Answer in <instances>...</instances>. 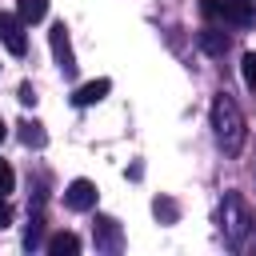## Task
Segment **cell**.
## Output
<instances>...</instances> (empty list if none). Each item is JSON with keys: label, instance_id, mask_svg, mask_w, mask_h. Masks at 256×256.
<instances>
[{"label": "cell", "instance_id": "1", "mask_svg": "<svg viewBox=\"0 0 256 256\" xmlns=\"http://www.w3.org/2000/svg\"><path fill=\"white\" fill-rule=\"evenodd\" d=\"M212 128H216V140H220V148H224L228 156H236V152L244 148V136H248L244 112L236 108V100H232L228 92H220V96L212 100Z\"/></svg>", "mask_w": 256, "mask_h": 256}, {"label": "cell", "instance_id": "2", "mask_svg": "<svg viewBox=\"0 0 256 256\" xmlns=\"http://www.w3.org/2000/svg\"><path fill=\"white\" fill-rule=\"evenodd\" d=\"M220 232H224V240L236 252H244L248 248V236H256V212L240 200V192H228L224 196V204H220Z\"/></svg>", "mask_w": 256, "mask_h": 256}, {"label": "cell", "instance_id": "3", "mask_svg": "<svg viewBox=\"0 0 256 256\" xmlns=\"http://www.w3.org/2000/svg\"><path fill=\"white\" fill-rule=\"evenodd\" d=\"M0 40L12 56H24L28 52V36H24V20L12 16V12H0Z\"/></svg>", "mask_w": 256, "mask_h": 256}, {"label": "cell", "instance_id": "4", "mask_svg": "<svg viewBox=\"0 0 256 256\" xmlns=\"http://www.w3.org/2000/svg\"><path fill=\"white\" fill-rule=\"evenodd\" d=\"M48 44H52V56H56L60 72H64V76H72V72H76V56H72V44H68V28H64V24H52Z\"/></svg>", "mask_w": 256, "mask_h": 256}, {"label": "cell", "instance_id": "5", "mask_svg": "<svg viewBox=\"0 0 256 256\" xmlns=\"http://www.w3.org/2000/svg\"><path fill=\"white\" fill-rule=\"evenodd\" d=\"M64 204L72 208V212H88V208H96V184L92 180H72L68 188H64Z\"/></svg>", "mask_w": 256, "mask_h": 256}, {"label": "cell", "instance_id": "6", "mask_svg": "<svg viewBox=\"0 0 256 256\" xmlns=\"http://www.w3.org/2000/svg\"><path fill=\"white\" fill-rule=\"evenodd\" d=\"M92 236H96V248H100V252H120V248H124L120 224H116L112 216H96V224H92Z\"/></svg>", "mask_w": 256, "mask_h": 256}, {"label": "cell", "instance_id": "7", "mask_svg": "<svg viewBox=\"0 0 256 256\" xmlns=\"http://www.w3.org/2000/svg\"><path fill=\"white\" fill-rule=\"evenodd\" d=\"M108 92H112V80H108V76H100V80L80 84V88L72 92V104H76V108H88V104H100Z\"/></svg>", "mask_w": 256, "mask_h": 256}, {"label": "cell", "instance_id": "8", "mask_svg": "<svg viewBox=\"0 0 256 256\" xmlns=\"http://www.w3.org/2000/svg\"><path fill=\"white\" fill-rule=\"evenodd\" d=\"M220 16H224L228 24H236V28H248V24H252V0H224Z\"/></svg>", "mask_w": 256, "mask_h": 256}, {"label": "cell", "instance_id": "9", "mask_svg": "<svg viewBox=\"0 0 256 256\" xmlns=\"http://www.w3.org/2000/svg\"><path fill=\"white\" fill-rule=\"evenodd\" d=\"M44 248H48V256H76L80 252V236L76 232H56Z\"/></svg>", "mask_w": 256, "mask_h": 256}, {"label": "cell", "instance_id": "10", "mask_svg": "<svg viewBox=\"0 0 256 256\" xmlns=\"http://www.w3.org/2000/svg\"><path fill=\"white\" fill-rule=\"evenodd\" d=\"M200 52H204V56H224V52H228V32L204 28V32H200Z\"/></svg>", "mask_w": 256, "mask_h": 256}, {"label": "cell", "instance_id": "11", "mask_svg": "<svg viewBox=\"0 0 256 256\" xmlns=\"http://www.w3.org/2000/svg\"><path fill=\"white\" fill-rule=\"evenodd\" d=\"M16 8H20V20H24V24H36V20H44L48 0H20Z\"/></svg>", "mask_w": 256, "mask_h": 256}, {"label": "cell", "instance_id": "12", "mask_svg": "<svg viewBox=\"0 0 256 256\" xmlns=\"http://www.w3.org/2000/svg\"><path fill=\"white\" fill-rule=\"evenodd\" d=\"M20 140L32 144V148H40V144H44V128H40L36 120H24V124H20Z\"/></svg>", "mask_w": 256, "mask_h": 256}, {"label": "cell", "instance_id": "13", "mask_svg": "<svg viewBox=\"0 0 256 256\" xmlns=\"http://www.w3.org/2000/svg\"><path fill=\"white\" fill-rule=\"evenodd\" d=\"M152 212H156L160 220H168V224H172V220L180 216V208H176V204H172L168 196H156V200H152Z\"/></svg>", "mask_w": 256, "mask_h": 256}, {"label": "cell", "instance_id": "14", "mask_svg": "<svg viewBox=\"0 0 256 256\" xmlns=\"http://www.w3.org/2000/svg\"><path fill=\"white\" fill-rule=\"evenodd\" d=\"M240 72H244V84L256 92V52H244L240 56Z\"/></svg>", "mask_w": 256, "mask_h": 256}, {"label": "cell", "instance_id": "15", "mask_svg": "<svg viewBox=\"0 0 256 256\" xmlns=\"http://www.w3.org/2000/svg\"><path fill=\"white\" fill-rule=\"evenodd\" d=\"M40 224H44V220L32 216V224H28V232H24V244H28V248H40V232H44Z\"/></svg>", "mask_w": 256, "mask_h": 256}, {"label": "cell", "instance_id": "16", "mask_svg": "<svg viewBox=\"0 0 256 256\" xmlns=\"http://www.w3.org/2000/svg\"><path fill=\"white\" fill-rule=\"evenodd\" d=\"M12 184H16V172L0 160V196H8V192H12Z\"/></svg>", "mask_w": 256, "mask_h": 256}, {"label": "cell", "instance_id": "17", "mask_svg": "<svg viewBox=\"0 0 256 256\" xmlns=\"http://www.w3.org/2000/svg\"><path fill=\"white\" fill-rule=\"evenodd\" d=\"M220 8H224V0H200V12L204 16H220Z\"/></svg>", "mask_w": 256, "mask_h": 256}, {"label": "cell", "instance_id": "18", "mask_svg": "<svg viewBox=\"0 0 256 256\" xmlns=\"http://www.w3.org/2000/svg\"><path fill=\"white\" fill-rule=\"evenodd\" d=\"M20 104H36V92H32V84H20Z\"/></svg>", "mask_w": 256, "mask_h": 256}, {"label": "cell", "instance_id": "19", "mask_svg": "<svg viewBox=\"0 0 256 256\" xmlns=\"http://www.w3.org/2000/svg\"><path fill=\"white\" fill-rule=\"evenodd\" d=\"M8 224H12V208L0 200V228H8Z\"/></svg>", "mask_w": 256, "mask_h": 256}, {"label": "cell", "instance_id": "20", "mask_svg": "<svg viewBox=\"0 0 256 256\" xmlns=\"http://www.w3.org/2000/svg\"><path fill=\"white\" fill-rule=\"evenodd\" d=\"M4 136H8V124H4V120H0V144H4Z\"/></svg>", "mask_w": 256, "mask_h": 256}]
</instances>
